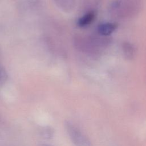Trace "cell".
<instances>
[{
  "label": "cell",
  "mask_w": 146,
  "mask_h": 146,
  "mask_svg": "<svg viewBox=\"0 0 146 146\" xmlns=\"http://www.w3.org/2000/svg\"><path fill=\"white\" fill-rule=\"evenodd\" d=\"M140 0H115L110 7V12L115 17L127 18L139 10Z\"/></svg>",
  "instance_id": "6da1fadb"
},
{
  "label": "cell",
  "mask_w": 146,
  "mask_h": 146,
  "mask_svg": "<svg viewBox=\"0 0 146 146\" xmlns=\"http://www.w3.org/2000/svg\"><path fill=\"white\" fill-rule=\"evenodd\" d=\"M65 128L75 146H93L87 136L70 121H66Z\"/></svg>",
  "instance_id": "7a4b0ae2"
},
{
  "label": "cell",
  "mask_w": 146,
  "mask_h": 146,
  "mask_svg": "<svg viewBox=\"0 0 146 146\" xmlns=\"http://www.w3.org/2000/svg\"><path fill=\"white\" fill-rule=\"evenodd\" d=\"M118 27V24L115 22H106L100 24L98 27V33L103 36H109L113 33Z\"/></svg>",
  "instance_id": "3957f363"
},
{
  "label": "cell",
  "mask_w": 146,
  "mask_h": 146,
  "mask_svg": "<svg viewBox=\"0 0 146 146\" xmlns=\"http://www.w3.org/2000/svg\"><path fill=\"white\" fill-rule=\"evenodd\" d=\"M122 51L124 57L127 60L133 59L136 55V48L135 46L128 41H124L121 45Z\"/></svg>",
  "instance_id": "277c9868"
},
{
  "label": "cell",
  "mask_w": 146,
  "mask_h": 146,
  "mask_svg": "<svg viewBox=\"0 0 146 146\" xmlns=\"http://www.w3.org/2000/svg\"><path fill=\"white\" fill-rule=\"evenodd\" d=\"M96 13L94 11H90L82 17L78 21V25L80 27H85L91 24L95 19Z\"/></svg>",
  "instance_id": "5b68a950"
}]
</instances>
